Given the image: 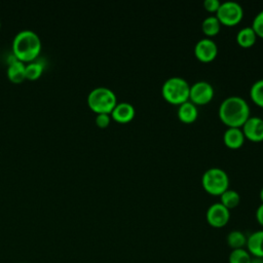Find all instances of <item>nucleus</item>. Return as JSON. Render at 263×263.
<instances>
[{
    "label": "nucleus",
    "mask_w": 263,
    "mask_h": 263,
    "mask_svg": "<svg viewBox=\"0 0 263 263\" xmlns=\"http://www.w3.org/2000/svg\"><path fill=\"white\" fill-rule=\"evenodd\" d=\"M257 39V35L251 26L241 28L236 34V41L242 47L252 46Z\"/></svg>",
    "instance_id": "dca6fc26"
},
{
    "label": "nucleus",
    "mask_w": 263,
    "mask_h": 263,
    "mask_svg": "<svg viewBox=\"0 0 263 263\" xmlns=\"http://www.w3.org/2000/svg\"><path fill=\"white\" fill-rule=\"evenodd\" d=\"M251 254L245 249L232 250L229 254L228 262L229 263H251L252 262Z\"/></svg>",
    "instance_id": "aec40b11"
},
{
    "label": "nucleus",
    "mask_w": 263,
    "mask_h": 263,
    "mask_svg": "<svg viewBox=\"0 0 263 263\" xmlns=\"http://www.w3.org/2000/svg\"><path fill=\"white\" fill-rule=\"evenodd\" d=\"M259 195H260V199H261V200H262V202H263V187L260 189Z\"/></svg>",
    "instance_id": "cd10ccee"
},
{
    "label": "nucleus",
    "mask_w": 263,
    "mask_h": 263,
    "mask_svg": "<svg viewBox=\"0 0 263 263\" xmlns=\"http://www.w3.org/2000/svg\"><path fill=\"white\" fill-rule=\"evenodd\" d=\"M206 222L215 228L224 227L230 219V211L221 202L211 204L205 213Z\"/></svg>",
    "instance_id": "6e6552de"
},
{
    "label": "nucleus",
    "mask_w": 263,
    "mask_h": 263,
    "mask_svg": "<svg viewBox=\"0 0 263 263\" xmlns=\"http://www.w3.org/2000/svg\"><path fill=\"white\" fill-rule=\"evenodd\" d=\"M256 219L258 223L263 226V202L256 210Z\"/></svg>",
    "instance_id": "a878e982"
},
{
    "label": "nucleus",
    "mask_w": 263,
    "mask_h": 263,
    "mask_svg": "<svg viewBox=\"0 0 263 263\" xmlns=\"http://www.w3.org/2000/svg\"><path fill=\"white\" fill-rule=\"evenodd\" d=\"M245 135L240 127H228L223 135V141L226 146L232 149L239 148L245 142Z\"/></svg>",
    "instance_id": "ddd939ff"
},
{
    "label": "nucleus",
    "mask_w": 263,
    "mask_h": 263,
    "mask_svg": "<svg viewBox=\"0 0 263 263\" xmlns=\"http://www.w3.org/2000/svg\"><path fill=\"white\" fill-rule=\"evenodd\" d=\"M109 113H98L96 116V123L101 127H106L110 123Z\"/></svg>",
    "instance_id": "b1692460"
},
{
    "label": "nucleus",
    "mask_w": 263,
    "mask_h": 263,
    "mask_svg": "<svg viewBox=\"0 0 263 263\" xmlns=\"http://www.w3.org/2000/svg\"><path fill=\"white\" fill-rule=\"evenodd\" d=\"M247 251L255 258L263 259V230L252 232L247 237Z\"/></svg>",
    "instance_id": "f8f14e48"
},
{
    "label": "nucleus",
    "mask_w": 263,
    "mask_h": 263,
    "mask_svg": "<svg viewBox=\"0 0 263 263\" xmlns=\"http://www.w3.org/2000/svg\"><path fill=\"white\" fill-rule=\"evenodd\" d=\"M178 117L181 121L185 123H191L195 121V119L198 116V109L195 104H193L191 101H186L179 105L177 110Z\"/></svg>",
    "instance_id": "4468645a"
},
{
    "label": "nucleus",
    "mask_w": 263,
    "mask_h": 263,
    "mask_svg": "<svg viewBox=\"0 0 263 263\" xmlns=\"http://www.w3.org/2000/svg\"><path fill=\"white\" fill-rule=\"evenodd\" d=\"M242 133L246 138L254 142L263 140V118L251 116L242 124Z\"/></svg>",
    "instance_id": "9d476101"
},
{
    "label": "nucleus",
    "mask_w": 263,
    "mask_h": 263,
    "mask_svg": "<svg viewBox=\"0 0 263 263\" xmlns=\"http://www.w3.org/2000/svg\"><path fill=\"white\" fill-rule=\"evenodd\" d=\"M42 69L43 67L40 63H36V62L30 63L25 67V75L30 79H35L40 76Z\"/></svg>",
    "instance_id": "4be33fe9"
},
{
    "label": "nucleus",
    "mask_w": 263,
    "mask_h": 263,
    "mask_svg": "<svg viewBox=\"0 0 263 263\" xmlns=\"http://www.w3.org/2000/svg\"><path fill=\"white\" fill-rule=\"evenodd\" d=\"M87 103L97 113H111L117 104V99L112 89L105 86H99L89 91Z\"/></svg>",
    "instance_id": "20e7f679"
},
{
    "label": "nucleus",
    "mask_w": 263,
    "mask_h": 263,
    "mask_svg": "<svg viewBox=\"0 0 263 263\" xmlns=\"http://www.w3.org/2000/svg\"><path fill=\"white\" fill-rule=\"evenodd\" d=\"M216 16L219 22L226 26H234L238 24L243 16V9L241 5L233 0H227L221 2Z\"/></svg>",
    "instance_id": "423d86ee"
},
{
    "label": "nucleus",
    "mask_w": 263,
    "mask_h": 263,
    "mask_svg": "<svg viewBox=\"0 0 263 263\" xmlns=\"http://www.w3.org/2000/svg\"><path fill=\"white\" fill-rule=\"evenodd\" d=\"M190 85L188 81L179 76L167 78L161 86V93L165 101L171 104L180 105L189 100Z\"/></svg>",
    "instance_id": "7ed1b4c3"
},
{
    "label": "nucleus",
    "mask_w": 263,
    "mask_h": 263,
    "mask_svg": "<svg viewBox=\"0 0 263 263\" xmlns=\"http://www.w3.org/2000/svg\"><path fill=\"white\" fill-rule=\"evenodd\" d=\"M219 117L228 127H240L250 117L249 104L241 97L230 96L221 102Z\"/></svg>",
    "instance_id": "f257e3e1"
},
{
    "label": "nucleus",
    "mask_w": 263,
    "mask_h": 263,
    "mask_svg": "<svg viewBox=\"0 0 263 263\" xmlns=\"http://www.w3.org/2000/svg\"><path fill=\"white\" fill-rule=\"evenodd\" d=\"M251 99L259 106L263 107V79L256 80L250 88Z\"/></svg>",
    "instance_id": "412c9836"
},
{
    "label": "nucleus",
    "mask_w": 263,
    "mask_h": 263,
    "mask_svg": "<svg viewBox=\"0 0 263 263\" xmlns=\"http://www.w3.org/2000/svg\"><path fill=\"white\" fill-rule=\"evenodd\" d=\"M253 30L255 31L257 36H260L263 38V9L260 10L254 17L252 26Z\"/></svg>",
    "instance_id": "5701e85b"
},
{
    "label": "nucleus",
    "mask_w": 263,
    "mask_h": 263,
    "mask_svg": "<svg viewBox=\"0 0 263 263\" xmlns=\"http://www.w3.org/2000/svg\"><path fill=\"white\" fill-rule=\"evenodd\" d=\"M221 2L219 0H204L203 2V5L205 7V9L208 11H211V12H216L220 6Z\"/></svg>",
    "instance_id": "393cba45"
},
{
    "label": "nucleus",
    "mask_w": 263,
    "mask_h": 263,
    "mask_svg": "<svg viewBox=\"0 0 263 263\" xmlns=\"http://www.w3.org/2000/svg\"><path fill=\"white\" fill-rule=\"evenodd\" d=\"M194 54L203 63L212 62L218 54L217 43L209 37L201 38L195 43Z\"/></svg>",
    "instance_id": "1a4fd4ad"
},
{
    "label": "nucleus",
    "mask_w": 263,
    "mask_h": 263,
    "mask_svg": "<svg viewBox=\"0 0 263 263\" xmlns=\"http://www.w3.org/2000/svg\"><path fill=\"white\" fill-rule=\"evenodd\" d=\"M220 195H221V201L220 202L229 210L235 208L240 201L239 193L234 189H229L228 188L223 193H221Z\"/></svg>",
    "instance_id": "6ab92c4d"
},
{
    "label": "nucleus",
    "mask_w": 263,
    "mask_h": 263,
    "mask_svg": "<svg viewBox=\"0 0 263 263\" xmlns=\"http://www.w3.org/2000/svg\"><path fill=\"white\" fill-rule=\"evenodd\" d=\"M220 28H221V23L219 22L216 15L206 16L201 23V29L203 33L209 37L215 36L216 34H218L220 31Z\"/></svg>",
    "instance_id": "a211bd4d"
},
{
    "label": "nucleus",
    "mask_w": 263,
    "mask_h": 263,
    "mask_svg": "<svg viewBox=\"0 0 263 263\" xmlns=\"http://www.w3.org/2000/svg\"><path fill=\"white\" fill-rule=\"evenodd\" d=\"M226 241L232 250L243 249L247 245V236L240 230H232L227 234Z\"/></svg>",
    "instance_id": "f3484780"
},
{
    "label": "nucleus",
    "mask_w": 263,
    "mask_h": 263,
    "mask_svg": "<svg viewBox=\"0 0 263 263\" xmlns=\"http://www.w3.org/2000/svg\"><path fill=\"white\" fill-rule=\"evenodd\" d=\"M25 67L24 63L18 60L14 54L9 59V65L7 69V75L13 82H21L25 77Z\"/></svg>",
    "instance_id": "2eb2a0df"
},
{
    "label": "nucleus",
    "mask_w": 263,
    "mask_h": 263,
    "mask_svg": "<svg viewBox=\"0 0 263 263\" xmlns=\"http://www.w3.org/2000/svg\"><path fill=\"white\" fill-rule=\"evenodd\" d=\"M13 54L23 61H31L36 58L41 49V40L39 36L31 30L18 32L12 41Z\"/></svg>",
    "instance_id": "f03ea898"
},
{
    "label": "nucleus",
    "mask_w": 263,
    "mask_h": 263,
    "mask_svg": "<svg viewBox=\"0 0 263 263\" xmlns=\"http://www.w3.org/2000/svg\"><path fill=\"white\" fill-rule=\"evenodd\" d=\"M214 97L213 85L204 80H199L190 85L189 100L195 105L208 104Z\"/></svg>",
    "instance_id": "0eeeda50"
},
{
    "label": "nucleus",
    "mask_w": 263,
    "mask_h": 263,
    "mask_svg": "<svg viewBox=\"0 0 263 263\" xmlns=\"http://www.w3.org/2000/svg\"><path fill=\"white\" fill-rule=\"evenodd\" d=\"M135 108L130 103L120 102L115 105L113 110L111 111L112 117L121 123H125L130 121L135 117Z\"/></svg>",
    "instance_id": "9b49d317"
},
{
    "label": "nucleus",
    "mask_w": 263,
    "mask_h": 263,
    "mask_svg": "<svg viewBox=\"0 0 263 263\" xmlns=\"http://www.w3.org/2000/svg\"><path fill=\"white\" fill-rule=\"evenodd\" d=\"M201 184L206 192L218 195L228 189L229 177L227 173L220 167H210L202 174Z\"/></svg>",
    "instance_id": "39448f33"
},
{
    "label": "nucleus",
    "mask_w": 263,
    "mask_h": 263,
    "mask_svg": "<svg viewBox=\"0 0 263 263\" xmlns=\"http://www.w3.org/2000/svg\"><path fill=\"white\" fill-rule=\"evenodd\" d=\"M251 263H263V259L262 258H254V259H252Z\"/></svg>",
    "instance_id": "bb28decb"
}]
</instances>
